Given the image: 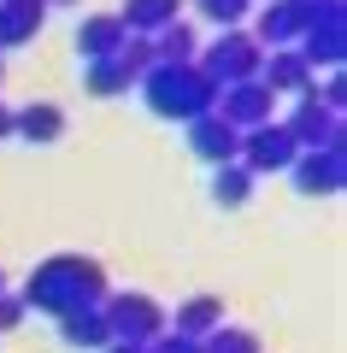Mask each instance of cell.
<instances>
[{"mask_svg":"<svg viewBox=\"0 0 347 353\" xmlns=\"http://www.w3.org/2000/svg\"><path fill=\"white\" fill-rule=\"evenodd\" d=\"M18 301H24L30 312H48V318L100 306L106 301V265H100L95 253H48V259L30 271V283H24Z\"/></svg>","mask_w":347,"mask_h":353,"instance_id":"cell-1","label":"cell"},{"mask_svg":"<svg viewBox=\"0 0 347 353\" xmlns=\"http://www.w3.org/2000/svg\"><path fill=\"white\" fill-rule=\"evenodd\" d=\"M136 88H141V101H148V112L165 118V124H195L218 101V88L206 83L200 65H153Z\"/></svg>","mask_w":347,"mask_h":353,"instance_id":"cell-2","label":"cell"},{"mask_svg":"<svg viewBox=\"0 0 347 353\" xmlns=\"http://www.w3.org/2000/svg\"><path fill=\"white\" fill-rule=\"evenodd\" d=\"M259 59H265V48L248 36V30H218V41H206V48L195 53V65L206 71L212 88L253 83V77H259Z\"/></svg>","mask_w":347,"mask_h":353,"instance_id":"cell-3","label":"cell"},{"mask_svg":"<svg viewBox=\"0 0 347 353\" xmlns=\"http://www.w3.org/2000/svg\"><path fill=\"white\" fill-rule=\"evenodd\" d=\"M100 318H106V330H112V341H130V347H153V341L165 336V306L153 301V294H106L100 301Z\"/></svg>","mask_w":347,"mask_h":353,"instance_id":"cell-4","label":"cell"},{"mask_svg":"<svg viewBox=\"0 0 347 353\" xmlns=\"http://www.w3.org/2000/svg\"><path fill=\"white\" fill-rule=\"evenodd\" d=\"M295 53L312 65V77L318 71H341V59H347V18H341V6H318V12L306 18V30H300Z\"/></svg>","mask_w":347,"mask_h":353,"instance_id":"cell-5","label":"cell"},{"mask_svg":"<svg viewBox=\"0 0 347 353\" xmlns=\"http://www.w3.org/2000/svg\"><path fill=\"white\" fill-rule=\"evenodd\" d=\"M212 112H218L230 130H259V124H271V112H277V94L259 83V77H253V83H230V88H218Z\"/></svg>","mask_w":347,"mask_h":353,"instance_id":"cell-6","label":"cell"},{"mask_svg":"<svg viewBox=\"0 0 347 353\" xmlns=\"http://www.w3.org/2000/svg\"><path fill=\"white\" fill-rule=\"evenodd\" d=\"M236 159L248 165L253 176H265V171H288V165L300 159V148H295V136L271 118V124H259V130H241V153Z\"/></svg>","mask_w":347,"mask_h":353,"instance_id":"cell-7","label":"cell"},{"mask_svg":"<svg viewBox=\"0 0 347 353\" xmlns=\"http://www.w3.org/2000/svg\"><path fill=\"white\" fill-rule=\"evenodd\" d=\"M283 130L295 136L300 153H312V148H341V112L318 106L312 94H300V101H295V112L283 118Z\"/></svg>","mask_w":347,"mask_h":353,"instance_id":"cell-8","label":"cell"},{"mask_svg":"<svg viewBox=\"0 0 347 353\" xmlns=\"http://www.w3.org/2000/svg\"><path fill=\"white\" fill-rule=\"evenodd\" d=\"M306 18H312V6H300V0H265L259 12H253L248 36L259 41L265 53H271V48H295L300 30H306Z\"/></svg>","mask_w":347,"mask_h":353,"instance_id":"cell-9","label":"cell"},{"mask_svg":"<svg viewBox=\"0 0 347 353\" xmlns=\"http://www.w3.org/2000/svg\"><path fill=\"white\" fill-rule=\"evenodd\" d=\"M288 171H295V189H300V194H341V183H347V153H341V148H312V153H300Z\"/></svg>","mask_w":347,"mask_h":353,"instance_id":"cell-10","label":"cell"},{"mask_svg":"<svg viewBox=\"0 0 347 353\" xmlns=\"http://www.w3.org/2000/svg\"><path fill=\"white\" fill-rule=\"evenodd\" d=\"M183 130H188V153L206 159V165H230V159L241 153V130H230L218 112L195 118V124H183Z\"/></svg>","mask_w":347,"mask_h":353,"instance_id":"cell-11","label":"cell"},{"mask_svg":"<svg viewBox=\"0 0 347 353\" xmlns=\"http://www.w3.org/2000/svg\"><path fill=\"white\" fill-rule=\"evenodd\" d=\"M259 83L271 88V94H295V101H300V94H312L318 77H312V65L300 59L295 48H271V53L259 59Z\"/></svg>","mask_w":347,"mask_h":353,"instance_id":"cell-12","label":"cell"},{"mask_svg":"<svg viewBox=\"0 0 347 353\" xmlns=\"http://www.w3.org/2000/svg\"><path fill=\"white\" fill-rule=\"evenodd\" d=\"M41 24H48V6L41 0H0V53L36 41Z\"/></svg>","mask_w":347,"mask_h":353,"instance_id":"cell-13","label":"cell"},{"mask_svg":"<svg viewBox=\"0 0 347 353\" xmlns=\"http://www.w3.org/2000/svg\"><path fill=\"white\" fill-rule=\"evenodd\" d=\"M124 41H130V30L118 24V12H88L83 24H77V53H83V59H112Z\"/></svg>","mask_w":347,"mask_h":353,"instance_id":"cell-14","label":"cell"},{"mask_svg":"<svg viewBox=\"0 0 347 353\" xmlns=\"http://www.w3.org/2000/svg\"><path fill=\"white\" fill-rule=\"evenodd\" d=\"M12 136L36 141V148L59 141V136H65V106H53V101H30V106H18V112H12Z\"/></svg>","mask_w":347,"mask_h":353,"instance_id":"cell-15","label":"cell"},{"mask_svg":"<svg viewBox=\"0 0 347 353\" xmlns=\"http://www.w3.org/2000/svg\"><path fill=\"white\" fill-rule=\"evenodd\" d=\"M177 18H183V0H124V6H118V24H124L130 36H159Z\"/></svg>","mask_w":347,"mask_h":353,"instance_id":"cell-16","label":"cell"},{"mask_svg":"<svg viewBox=\"0 0 347 353\" xmlns=\"http://www.w3.org/2000/svg\"><path fill=\"white\" fill-rule=\"evenodd\" d=\"M218 324H224V301H218V294H195V301L177 306V318L165 330H177V336H188V341H206Z\"/></svg>","mask_w":347,"mask_h":353,"instance_id":"cell-17","label":"cell"},{"mask_svg":"<svg viewBox=\"0 0 347 353\" xmlns=\"http://www.w3.org/2000/svg\"><path fill=\"white\" fill-rule=\"evenodd\" d=\"M59 336H65V347H83V353H100V347H112V330H106V318H100V306L65 312V318H59Z\"/></svg>","mask_w":347,"mask_h":353,"instance_id":"cell-18","label":"cell"},{"mask_svg":"<svg viewBox=\"0 0 347 353\" xmlns=\"http://www.w3.org/2000/svg\"><path fill=\"white\" fill-rule=\"evenodd\" d=\"M212 201H218V206H248L253 201V171L241 159L212 165Z\"/></svg>","mask_w":347,"mask_h":353,"instance_id":"cell-19","label":"cell"},{"mask_svg":"<svg viewBox=\"0 0 347 353\" xmlns=\"http://www.w3.org/2000/svg\"><path fill=\"white\" fill-rule=\"evenodd\" d=\"M153 53H159V65H195V53H200V36H195V24H188V18L165 24L159 36H153Z\"/></svg>","mask_w":347,"mask_h":353,"instance_id":"cell-20","label":"cell"},{"mask_svg":"<svg viewBox=\"0 0 347 353\" xmlns=\"http://www.w3.org/2000/svg\"><path fill=\"white\" fill-rule=\"evenodd\" d=\"M112 59H118V71H124V77H130V88H136L141 77H148L153 65H159V53H153V36H130L124 48L112 53Z\"/></svg>","mask_w":347,"mask_h":353,"instance_id":"cell-21","label":"cell"},{"mask_svg":"<svg viewBox=\"0 0 347 353\" xmlns=\"http://www.w3.org/2000/svg\"><path fill=\"white\" fill-rule=\"evenodd\" d=\"M83 88H88V94H100V101H112V94H124V88H130V77L118 71V59H88Z\"/></svg>","mask_w":347,"mask_h":353,"instance_id":"cell-22","label":"cell"},{"mask_svg":"<svg viewBox=\"0 0 347 353\" xmlns=\"http://www.w3.org/2000/svg\"><path fill=\"white\" fill-rule=\"evenodd\" d=\"M195 12L218 30H241L253 18V0H195Z\"/></svg>","mask_w":347,"mask_h":353,"instance_id":"cell-23","label":"cell"},{"mask_svg":"<svg viewBox=\"0 0 347 353\" xmlns=\"http://www.w3.org/2000/svg\"><path fill=\"white\" fill-rule=\"evenodd\" d=\"M200 353H265V347H259V336H253V330H241V324H218L206 341H200Z\"/></svg>","mask_w":347,"mask_h":353,"instance_id":"cell-24","label":"cell"},{"mask_svg":"<svg viewBox=\"0 0 347 353\" xmlns=\"http://www.w3.org/2000/svg\"><path fill=\"white\" fill-rule=\"evenodd\" d=\"M312 101L330 106V112H341V106H347V83H341V71H324V83H312Z\"/></svg>","mask_w":347,"mask_h":353,"instance_id":"cell-25","label":"cell"},{"mask_svg":"<svg viewBox=\"0 0 347 353\" xmlns=\"http://www.w3.org/2000/svg\"><path fill=\"white\" fill-rule=\"evenodd\" d=\"M24 312H30V306L18 301V294H0V336H6V330H18V324H24Z\"/></svg>","mask_w":347,"mask_h":353,"instance_id":"cell-26","label":"cell"},{"mask_svg":"<svg viewBox=\"0 0 347 353\" xmlns=\"http://www.w3.org/2000/svg\"><path fill=\"white\" fill-rule=\"evenodd\" d=\"M148 353H200V341H188V336H177V330H165Z\"/></svg>","mask_w":347,"mask_h":353,"instance_id":"cell-27","label":"cell"},{"mask_svg":"<svg viewBox=\"0 0 347 353\" xmlns=\"http://www.w3.org/2000/svg\"><path fill=\"white\" fill-rule=\"evenodd\" d=\"M12 136V106H0V141Z\"/></svg>","mask_w":347,"mask_h":353,"instance_id":"cell-28","label":"cell"},{"mask_svg":"<svg viewBox=\"0 0 347 353\" xmlns=\"http://www.w3.org/2000/svg\"><path fill=\"white\" fill-rule=\"evenodd\" d=\"M100 353H148V347H130V341H112V347H100Z\"/></svg>","mask_w":347,"mask_h":353,"instance_id":"cell-29","label":"cell"},{"mask_svg":"<svg viewBox=\"0 0 347 353\" xmlns=\"http://www.w3.org/2000/svg\"><path fill=\"white\" fill-rule=\"evenodd\" d=\"M300 6H312V12H318V6H341V0H300Z\"/></svg>","mask_w":347,"mask_h":353,"instance_id":"cell-30","label":"cell"},{"mask_svg":"<svg viewBox=\"0 0 347 353\" xmlns=\"http://www.w3.org/2000/svg\"><path fill=\"white\" fill-rule=\"evenodd\" d=\"M41 6H77V0H41Z\"/></svg>","mask_w":347,"mask_h":353,"instance_id":"cell-31","label":"cell"},{"mask_svg":"<svg viewBox=\"0 0 347 353\" xmlns=\"http://www.w3.org/2000/svg\"><path fill=\"white\" fill-rule=\"evenodd\" d=\"M0 294H6V271H0Z\"/></svg>","mask_w":347,"mask_h":353,"instance_id":"cell-32","label":"cell"},{"mask_svg":"<svg viewBox=\"0 0 347 353\" xmlns=\"http://www.w3.org/2000/svg\"><path fill=\"white\" fill-rule=\"evenodd\" d=\"M0 83H6V59H0Z\"/></svg>","mask_w":347,"mask_h":353,"instance_id":"cell-33","label":"cell"}]
</instances>
